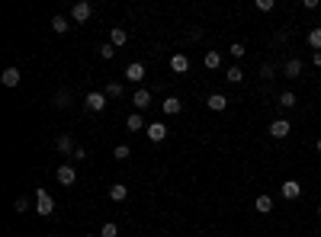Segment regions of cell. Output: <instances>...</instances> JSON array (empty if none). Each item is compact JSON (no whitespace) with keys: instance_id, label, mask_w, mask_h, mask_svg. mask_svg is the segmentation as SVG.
I'll list each match as a JSON object with an SVG mask.
<instances>
[{"instance_id":"cell-38","label":"cell","mask_w":321,"mask_h":237,"mask_svg":"<svg viewBox=\"0 0 321 237\" xmlns=\"http://www.w3.org/2000/svg\"><path fill=\"white\" fill-rule=\"evenodd\" d=\"M87 237H96V234H87Z\"/></svg>"},{"instance_id":"cell-25","label":"cell","mask_w":321,"mask_h":237,"mask_svg":"<svg viewBox=\"0 0 321 237\" xmlns=\"http://www.w3.org/2000/svg\"><path fill=\"white\" fill-rule=\"evenodd\" d=\"M308 45H312L315 51H321V26H315V29L308 32Z\"/></svg>"},{"instance_id":"cell-20","label":"cell","mask_w":321,"mask_h":237,"mask_svg":"<svg viewBox=\"0 0 321 237\" xmlns=\"http://www.w3.org/2000/svg\"><path fill=\"white\" fill-rule=\"evenodd\" d=\"M202 64H206V67H209V71H216V67L222 64V55H218V51H206V58H202Z\"/></svg>"},{"instance_id":"cell-33","label":"cell","mask_w":321,"mask_h":237,"mask_svg":"<svg viewBox=\"0 0 321 237\" xmlns=\"http://www.w3.org/2000/svg\"><path fill=\"white\" fill-rule=\"evenodd\" d=\"M71 157H74V160H84V157H87V151H84V148H80V144H78V148H74V151H71Z\"/></svg>"},{"instance_id":"cell-36","label":"cell","mask_w":321,"mask_h":237,"mask_svg":"<svg viewBox=\"0 0 321 237\" xmlns=\"http://www.w3.org/2000/svg\"><path fill=\"white\" fill-rule=\"evenodd\" d=\"M318 218H321V205H318Z\"/></svg>"},{"instance_id":"cell-14","label":"cell","mask_w":321,"mask_h":237,"mask_svg":"<svg viewBox=\"0 0 321 237\" xmlns=\"http://www.w3.org/2000/svg\"><path fill=\"white\" fill-rule=\"evenodd\" d=\"M160 109H164V116H177V112L183 109V103H180L177 96H167L164 103H160Z\"/></svg>"},{"instance_id":"cell-34","label":"cell","mask_w":321,"mask_h":237,"mask_svg":"<svg viewBox=\"0 0 321 237\" xmlns=\"http://www.w3.org/2000/svg\"><path fill=\"white\" fill-rule=\"evenodd\" d=\"M312 61H315V64L321 67V51H315V55H312Z\"/></svg>"},{"instance_id":"cell-10","label":"cell","mask_w":321,"mask_h":237,"mask_svg":"<svg viewBox=\"0 0 321 237\" xmlns=\"http://www.w3.org/2000/svg\"><path fill=\"white\" fill-rule=\"evenodd\" d=\"M132 106H135V109H148V106H151V90H135V96H132Z\"/></svg>"},{"instance_id":"cell-3","label":"cell","mask_w":321,"mask_h":237,"mask_svg":"<svg viewBox=\"0 0 321 237\" xmlns=\"http://www.w3.org/2000/svg\"><path fill=\"white\" fill-rule=\"evenodd\" d=\"M266 132H270L273 138H286V135L292 132V122H289V119H273V122H270V128H266Z\"/></svg>"},{"instance_id":"cell-12","label":"cell","mask_w":321,"mask_h":237,"mask_svg":"<svg viewBox=\"0 0 321 237\" xmlns=\"http://www.w3.org/2000/svg\"><path fill=\"white\" fill-rule=\"evenodd\" d=\"M110 199H112V202H126V199H128V186H126V183H112V186H110Z\"/></svg>"},{"instance_id":"cell-1","label":"cell","mask_w":321,"mask_h":237,"mask_svg":"<svg viewBox=\"0 0 321 237\" xmlns=\"http://www.w3.org/2000/svg\"><path fill=\"white\" fill-rule=\"evenodd\" d=\"M36 212H39L42 218L55 212V199H52L48 193H45V189H39V193H36Z\"/></svg>"},{"instance_id":"cell-7","label":"cell","mask_w":321,"mask_h":237,"mask_svg":"<svg viewBox=\"0 0 321 237\" xmlns=\"http://www.w3.org/2000/svg\"><path fill=\"white\" fill-rule=\"evenodd\" d=\"M164 138H167V125H164V122H151V125H148V141L160 144Z\"/></svg>"},{"instance_id":"cell-21","label":"cell","mask_w":321,"mask_h":237,"mask_svg":"<svg viewBox=\"0 0 321 237\" xmlns=\"http://www.w3.org/2000/svg\"><path fill=\"white\" fill-rule=\"evenodd\" d=\"M55 148H58V151H64V154H68V151H74V148H78V144H74L71 138H68V135H58V138H55Z\"/></svg>"},{"instance_id":"cell-4","label":"cell","mask_w":321,"mask_h":237,"mask_svg":"<svg viewBox=\"0 0 321 237\" xmlns=\"http://www.w3.org/2000/svg\"><path fill=\"white\" fill-rule=\"evenodd\" d=\"M55 177H58V183H61V186H74V183H78V170H74L71 164H61Z\"/></svg>"},{"instance_id":"cell-9","label":"cell","mask_w":321,"mask_h":237,"mask_svg":"<svg viewBox=\"0 0 321 237\" xmlns=\"http://www.w3.org/2000/svg\"><path fill=\"white\" fill-rule=\"evenodd\" d=\"M299 196H302V183L299 180H286V183H282V199L292 202V199H299Z\"/></svg>"},{"instance_id":"cell-13","label":"cell","mask_w":321,"mask_h":237,"mask_svg":"<svg viewBox=\"0 0 321 237\" xmlns=\"http://www.w3.org/2000/svg\"><path fill=\"white\" fill-rule=\"evenodd\" d=\"M282 74H286L289 80H296V77L302 74V61H299V58H289V61H286V67H282Z\"/></svg>"},{"instance_id":"cell-32","label":"cell","mask_w":321,"mask_h":237,"mask_svg":"<svg viewBox=\"0 0 321 237\" xmlns=\"http://www.w3.org/2000/svg\"><path fill=\"white\" fill-rule=\"evenodd\" d=\"M257 10H264V13H270V10H273V0H257Z\"/></svg>"},{"instance_id":"cell-8","label":"cell","mask_w":321,"mask_h":237,"mask_svg":"<svg viewBox=\"0 0 321 237\" xmlns=\"http://www.w3.org/2000/svg\"><path fill=\"white\" fill-rule=\"evenodd\" d=\"M126 80H132V83L144 80V64H142V61H132V64L126 67Z\"/></svg>"},{"instance_id":"cell-30","label":"cell","mask_w":321,"mask_h":237,"mask_svg":"<svg viewBox=\"0 0 321 237\" xmlns=\"http://www.w3.org/2000/svg\"><path fill=\"white\" fill-rule=\"evenodd\" d=\"M228 55H232V58H244V55H248V48H244L241 42H234L232 48H228Z\"/></svg>"},{"instance_id":"cell-18","label":"cell","mask_w":321,"mask_h":237,"mask_svg":"<svg viewBox=\"0 0 321 237\" xmlns=\"http://www.w3.org/2000/svg\"><path fill=\"white\" fill-rule=\"evenodd\" d=\"M126 128H128V132H142V128H144V119H142V112H132V116L126 119Z\"/></svg>"},{"instance_id":"cell-15","label":"cell","mask_w":321,"mask_h":237,"mask_svg":"<svg viewBox=\"0 0 321 237\" xmlns=\"http://www.w3.org/2000/svg\"><path fill=\"white\" fill-rule=\"evenodd\" d=\"M0 80H4V87H20V67H6Z\"/></svg>"},{"instance_id":"cell-16","label":"cell","mask_w":321,"mask_h":237,"mask_svg":"<svg viewBox=\"0 0 321 237\" xmlns=\"http://www.w3.org/2000/svg\"><path fill=\"white\" fill-rule=\"evenodd\" d=\"M296 103H299V99H296V93H292V90H282V93L276 96V106H282V109H292Z\"/></svg>"},{"instance_id":"cell-31","label":"cell","mask_w":321,"mask_h":237,"mask_svg":"<svg viewBox=\"0 0 321 237\" xmlns=\"http://www.w3.org/2000/svg\"><path fill=\"white\" fill-rule=\"evenodd\" d=\"M55 106H68V90H58V96H55Z\"/></svg>"},{"instance_id":"cell-29","label":"cell","mask_w":321,"mask_h":237,"mask_svg":"<svg viewBox=\"0 0 321 237\" xmlns=\"http://www.w3.org/2000/svg\"><path fill=\"white\" fill-rule=\"evenodd\" d=\"M112 157H116V160H128V157H132V148H128V144H119V148L112 151Z\"/></svg>"},{"instance_id":"cell-24","label":"cell","mask_w":321,"mask_h":237,"mask_svg":"<svg viewBox=\"0 0 321 237\" xmlns=\"http://www.w3.org/2000/svg\"><path fill=\"white\" fill-rule=\"evenodd\" d=\"M100 237H119V225L116 221H106V225L100 228Z\"/></svg>"},{"instance_id":"cell-6","label":"cell","mask_w":321,"mask_h":237,"mask_svg":"<svg viewBox=\"0 0 321 237\" xmlns=\"http://www.w3.org/2000/svg\"><path fill=\"white\" fill-rule=\"evenodd\" d=\"M170 71L174 74H186L190 71V58L183 55V51H174V55H170Z\"/></svg>"},{"instance_id":"cell-5","label":"cell","mask_w":321,"mask_h":237,"mask_svg":"<svg viewBox=\"0 0 321 237\" xmlns=\"http://www.w3.org/2000/svg\"><path fill=\"white\" fill-rule=\"evenodd\" d=\"M84 106H87L90 112H103V109H106V93H96V90H94V93H87Z\"/></svg>"},{"instance_id":"cell-19","label":"cell","mask_w":321,"mask_h":237,"mask_svg":"<svg viewBox=\"0 0 321 237\" xmlns=\"http://www.w3.org/2000/svg\"><path fill=\"white\" fill-rule=\"evenodd\" d=\"M254 209L260 212V215H266V212H273V199L270 196H257V202H254Z\"/></svg>"},{"instance_id":"cell-22","label":"cell","mask_w":321,"mask_h":237,"mask_svg":"<svg viewBox=\"0 0 321 237\" xmlns=\"http://www.w3.org/2000/svg\"><path fill=\"white\" fill-rule=\"evenodd\" d=\"M103 93H106V99H119V96H122V83H116V80H112V83H106V90H103Z\"/></svg>"},{"instance_id":"cell-27","label":"cell","mask_w":321,"mask_h":237,"mask_svg":"<svg viewBox=\"0 0 321 237\" xmlns=\"http://www.w3.org/2000/svg\"><path fill=\"white\" fill-rule=\"evenodd\" d=\"M96 51H100V58H103V61H110L112 55H116V45H112V42H103Z\"/></svg>"},{"instance_id":"cell-11","label":"cell","mask_w":321,"mask_h":237,"mask_svg":"<svg viewBox=\"0 0 321 237\" xmlns=\"http://www.w3.org/2000/svg\"><path fill=\"white\" fill-rule=\"evenodd\" d=\"M206 106H209L212 112H225V106H228V96H222V93H209V99H206Z\"/></svg>"},{"instance_id":"cell-17","label":"cell","mask_w":321,"mask_h":237,"mask_svg":"<svg viewBox=\"0 0 321 237\" xmlns=\"http://www.w3.org/2000/svg\"><path fill=\"white\" fill-rule=\"evenodd\" d=\"M110 42L116 45V48H122V45L128 42V32H126V29H122V26H116V29H112V32H110Z\"/></svg>"},{"instance_id":"cell-28","label":"cell","mask_w":321,"mask_h":237,"mask_svg":"<svg viewBox=\"0 0 321 237\" xmlns=\"http://www.w3.org/2000/svg\"><path fill=\"white\" fill-rule=\"evenodd\" d=\"M13 209H16V212H20V215H22V212H29V209H36V205H32V202H29V199H26V196H20V199H16V202H13Z\"/></svg>"},{"instance_id":"cell-23","label":"cell","mask_w":321,"mask_h":237,"mask_svg":"<svg viewBox=\"0 0 321 237\" xmlns=\"http://www.w3.org/2000/svg\"><path fill=\"white\" fill-rule=\"evenodd\" d=\"M225 80H228V83H241V80H244V71H241V67H228V71H225Z\"/></svg>"},{"instance_id":"cell-26","label":"cell","mask_w":321,"mask_h":237,"mask_svg":"<svg viewBox=\"0 0 321 237\" xmlns=\"http://www.w3.org/2000/svg\"><path fill=\"white\" fill-rule=\"evenodd\" d=\"M52 29H55V32H61V35H64L68 29H71V22H68L64 16H55V19H52Z\"/></svg>"},{"instance_id":"cell-37","label":"cell","mask_w":321,"mask_h":237,"mask_svg":"<svg viewBox=\"0 0 321 237\" xmlns=\"http://www.w3.org/2000/svg\"><path fill=\"white\" fill-rule=\"evenodd\" d=\"M318 151H321V138H318Z\"/></svg>"},{"instance_id":"cell-35","label":"cell","mask_w":321,"mask_h":237,"mask_svg":"<svg viewBox=\"0 0 321 237\" xmlns=\"http://www.w3.org/2000/svg\"><path fill=\"white\" fill-rule=\"evenodd\" d=\"M45 237H58V234H45Z\"/></svg>"},{"instance_id":"cell-2","label":"cell","mask_w":321,"mask_h":237,"mask_svg":"<svg viewBox=\"0 0 321 237\" xmlns=\"http://www.w3.org/2000/svg\"><path fill=\"white\" fill-rule=\"evenodd\" d=\"M90 13H94V6H90L87 0H78V3L71 6V19H74V22H87Z\"/></svg>"}]
</instances>
